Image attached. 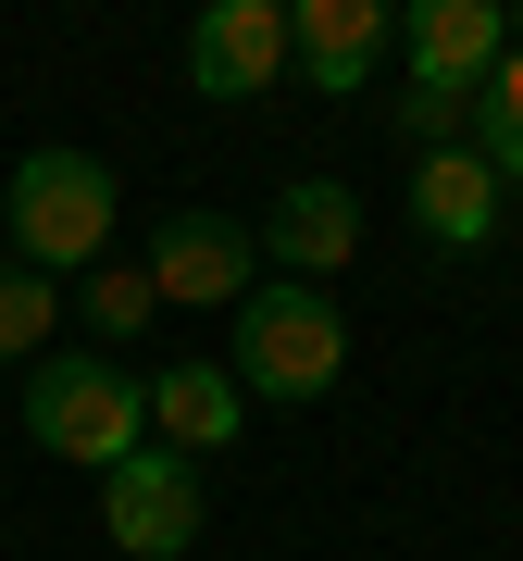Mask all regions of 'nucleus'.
Listing matches in <instances>:
<instances>
[{
  "instance_id": "f257e3e1",
  "label": "nucleus",
  "mask_w": 523,
  "mask_h": 561,
  "mask_svg": "<svg viewBox=\"0 0 523 561\" xmlns=\"http://www.w3.org/2000/svg\"><path fill=\"white\" fill-rule=\"evenodd\" d=\"M25 437L50 461L113 474V461L150 449V387L125 375V362H101V350H50V362H25Z\"/></svg>"
},
{
  "instance_id": "f03ea898",
  "label": "nucleus",
  "mask_w": 523,
  "mask_h": 561,
  "mask_svg": "<svg viewBox=\"0 0 523 561\" xmlns=\"http://www.w3.org/2000/svg\"><path fill=\"white\" fill-rule=\"evenodd\" d=\"M113 250V162L101 150H25L13 162V262L25 275H101Z\"/></svg>"
},
{
  "instance_id": "7ed1b4c3",
  "label": "nucleus",
  "mask_w": 523,
  "mask_h": 561,
  "mask_svg": "<svg viewBox=\"0 0 523 561\" xmlns=\"http://www.w3.org/2000/svg\"><path fill=\"white\" fill-rule=\"evenodd\" d=\"M224 375H237L249 400H324V387L349 375V312L324 300V287H300V275L249 287L237 300V362H224Z\"/></svg>"
},
{
  "instance_id": "20e7f679",
  "label": "nucleus",
  "mask_w": 523,
  "mask_h": 561,
  "mask_svg": "<svg viewBox=\"0 0 523 561\" xmlns=\"http://www.w3.org/2000/svg\"><path fill=\"white\" fill-rule=\"evenodd\" d=\"M249 287H262V238L237 213H175L150 238V300L162 312H237Z\"/></svg>"
},
{
  "instance_id": "39448f33",
  "label": "nucleus",
  "mask_w": 523,
  "mask_h": 561,
  "mask_svg": "<svg viewBox=\"0 0 523 561\" xmlns=\"http://www.w3.org/2000/svg\"><path fill=\"white\" fill-rule=\"evenodd\" d=\"M200 474H187L175 449H138V461H113L101 474V524H113V549L125 561H175V549H200Z\"/></svg>"
},
{
  "instance_id": "423d86ee",
  "label": "nucleus",
  "mask_w": 523,
  "mask_h": 561,
  "mask_svg": "<svg viewBox=\"0 0 523 561\" xmlns=\"http://www.w3.org/2000/svg\"><path fill=\"white\" fill-rule=\"evenodd\" d=\"M399 50H411V88L486 101V76L511 62V13H499V0H423V13L399 25Z\"/></svg>"
},
{
  "instance_id": "0eeeda50",
  "label": "nucleus",
  "mask_w": 523,
  "mask_h": 561,
  "mask_svg": "<svg viewBox=\"0 0 523 561\" xmlns=\"http://www.w3.org/2000/svg\"><path fill=\"white\" fill-rule=\"evenodd\" d=\"M287 0H212L200 25H187V76H200V101H262V88L287 76Z\"/></svg>"
},
{
  "instance_id": "6e6552de",
  "label": "nucleus",
  "mask_w": 523,
  "mask_h": 561,
  "mask_svg": "<svg viewBox=\"0 0 523 561\" xmlns=\"http://www.w3.org/2000/svg\"><path fill=\"white\" fill-rule=\"evenodd\" d=\"M386 38H399L386 0H300V13H287V50H300V76L324 88V101H362V76L386 62Z\"/></svg>"
},
{
  "instance_id": "1a4fd4ad",
  "label": "nucleus",
  "mask_w": 523,
  "mask_h": 561,
  "mask_svg": "<svg viewBox=\"0 0 523 561\" xmlns=\"http://www.w3.org/2000/svg\"><path fill=\"white\" fill-rule=\"evenodd\" d=\"M262 250H275V262H287L300 287H324V275H337L349 250H362V201H349L337 175H300V187H287L275 213H262Z\"/></svg>"
},
{
  "instance_id": "9d476101",
  "label": "nucleus",
  "mask_w": 523,
  "mask_h": 561,
  "mask_svg": "<svg viewBox=\"0 0 523 561\" xmlns=\"http://www.w3.org/2000/svg\"><path fill=\"white\" fill-rule=\"evenodd\" d=\"M249 424V387L224 375V362H162V387H150V449H175V461H200L224 449Z\"/></svg>"
},
{
  "instance_id": "9b49d317",
  "label": "nucleus",
  "mask_w": 523,
  "mask_h": 561,
  "mask_svg": "<svg viewBox=\"0 0 523 561\" xmlns=\"http://www.w3.org/2000/svg\"><path fill=\"white\" fill-rule=\"evenodd\" d=\"M411 225L437 250H486L499 238V175H486V150H423L411 162Z\"/></svg>"
},
{
  "instance_id": "f8f14e48",
  "label": "nucleus",
  "mask_w": 523,
  "mask_h": 561,
  "mask_svg": "<svg viewBox=\"0 0 523 561\" xmlns=\"http://www.w3.org/2000/svg\"><path fill=\"white\" fill-rule=\"evenodd\" d=\"M474 150H486L499 187H523V25H511V62L486 76V101H474Z\"/></svg>"
},
{
  "instance_id": "ddd939ff",
  "label": "nucleus",
  "mask_w": 523,
  "mask_h": 561,
  "mask_svg": "<svg viewBox=\"0 0 523 561\" xmlns=\"http://www.w3.org/2000/svg\"><path fill=\"white\" fill-rule=\"evenodd\" d=\"M50 337H62V287L0 262V362H50Z\"/></svg>"
},
{
  "instance_id": "4468645a",
  "label": "nucleus",
  "mask_w": 523,
  "mask_h": 561,
  "mask_svg": "<svg viewBox=\"0 0 523 561\" xmlns=\"http://www.w3.org/2000/svg\"><path fill=\"white\" fill-rule=\"evenodd\" d=\"M162 300H150V262H101V275H88V324H101V337H138Z\"/></svg>"
},
{
  "instance_id": "2eb2a0df",
  "label": "nucleus",
  "mask_w": 523,
  "mask_h": 561,
  "mask_svg": "<svg viewBox=\"0 0 523 561\" xmlns=\"http://www.w3.org/2000/svg\"><path fill=\"white\" fill-rule=\"evenodd\" d=\"M462 113H474V101H437V88H411V101H399L411 150H462Z\"/></svg>"
}]
</instances>
